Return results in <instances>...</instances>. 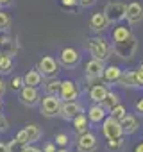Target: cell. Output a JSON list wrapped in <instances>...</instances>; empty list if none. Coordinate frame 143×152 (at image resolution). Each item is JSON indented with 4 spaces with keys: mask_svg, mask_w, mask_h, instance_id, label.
Wrapping results in <instances>:
<instances>
[{
    "mask_svg": "<svg viewBox=\"0 0 143 152\" xmlns=\"http://www.w3.org/2000/svg\"><path fill=\"white\" fill-rule=\"evenodd\" d=\"M86 48L90 52L91 57L98 59V61H107L111 52H113V45H109V41L106 38H100V36H93L86 41Z\"/></svg>",
    "mask_w": 143,
    "mask_h": 152,
    "instance_id": "6da1fadb",
    "label": "cell"
},
{
    "mask_svg": "<svg viewBox=\"0 0 143 152\" xmlns=\"http://www.w3.org/2000/svg\"><path fill=\"white\" fill-rule=\"evenodd\" d=\"M136 50H138V39L134 34H131L127 39L123 41H118V43H113V52L120 57V59H132L136 56Z\"/></svg>",
    "mask_w": 143,
    "mask_h": 152,
    "instance_id": "7a4b0ae2",
    "label": "cell"
},
{
    "mask_svg": "<svg viewBox=\"0 0 143 152\" xmlns=\"http://www.w3.org/2000/svg\"><path fill=\"white\" fill-rule=\"evenodd\" d=\"M125 13H127V4L123 2H109L104 7V15L109 23H120L122 20H125Z\"/></svg>",
    "mask_w": 143,
    "mask_h": 152,
    "instance_id": "3957f363",
    "label": "cell"
},
{
    "mask_svg": "<svg viewBox=\"0 0 143 152\" xmlns=\"http://www.w3.org/2000/svg\"><path fill=\"white\" fill-rule=\"evenodd\" d=\"M61 104H63V100H61L57 95H45V97L41 99L39 111H41L47 118H52V116H57V115H59Z\"/></svg>",
    "mask_w": 143,
    "mask_h": 152,
    "instance_id": "277c9868",
    "label": "cell"
},
{
    "mask_svg": "<svg viewBox=\"0 0 143 152\" xmlns=\"http://www.w3.org/2000/svg\"><path fill=\"white\" fill-rule=\"evenodd\" d=\"M102 134L106 140H113V138H122L123 136V129L120 120H116L115 116H106L102 120Z\"/></svg>",
    "mask_w": 143,
    "mask_h": 152,
    "instance_id": "5b68a950",
    "label": "cell"
},
{
    "mask_svg": "<svg viewBox=\"0 0 143 152\" xmlns=\"http://www.w3.org/2000/svg\"><path fill=\"white\" fill-rule=\"evenodd\" d=\"M36 68L39 70V73L43 75L45 79H50V77H57V73H59V63L52 57V56H43Z\"/></svg>",
    "mask_w": 143,
    "mask_h": 152,
    "instance_id": "8992f818",
    "label": "cell"
},
{
    "mask_svg": "<svg viewBox=\"0 0 143 152\" xmlns=\"http://www.w3.org/2000/svg\"><path fill=\"white\" fill-rule=\"evenodd\" d=\"M97 136L91 131H86L82 134H77V152H95L97 150Z\"/></svg>",
    "mask_w": 143,
    "mask_h": 152,
    "instance_id": "52a82bcc",
    "label": "cell"
},
{
    "mask_svg": "<svg viewBox=\"0 0 143 152\" xmlns=\"http://www.w3.org/2000/svg\"><path fill=\"white\" fill-rule=\"evenodd\" d=\"M79 86L75 81L72 79H64L61 81V91H59V99L64 102V100H77L79 99Z\"/></svg>",
    "mask_w": 143,
    "mask_h": 152,
    "instance_id": "ba28073f",
    "label": "cell"
},
{
    "mask_svg": "<svg viewBox=\"0 0 143 152\" xmlns=\"http://www.w3.org/2000/svg\"><path fill=\"white\" fill-rule=\"evenodd\" d=\"M79 113H82V106L77 100H64L61 104V109H59V116L66 122H72Z\"/></svg>",
    "mask_w": 143,
    "mask_h": 152,
    "instance_id": "9c48e42d",
    "label": "cell"
},
{
    "mask_svg": "<svg viewBox=\"0 0 143 152\" xmlns=\"http://www.w3.org/2000/svg\"><path fill=\"white\" fill-rule=\"evenodd\" d=\"M79 61H81V56L74 47H64L59 54V64H63L64 68H74L79 64Z\"/></svg>",
    "mask_w": 143,
    "mask_h": 152,
    "instance_id": "30bf717a",
    "label": "cell"
},
{
    "mask_svg": "<svg viewBox=\"0 0 143 152\" xmlns=\"http://www.w3.org/2000/svg\"><path fill=\"white\" fill-rule=\"evenodd\" d=\"M18 99H20V102H22L23 106L32 107V106H36V104L39 102V91H38V88H34V86L23 84V88L20 90Z\"/></svg>",
    "mask_w": 143,
    "mask_h": 152,
    "instance_id": "8fae6325",
    "label": "cell"
},
{
    "mask_svg": "<svg viewBox=\"0 0 143 152\" xmlns=\"http://www.w3.org/2000/svg\"><path fill=\"white\" fill-rule=\"evenodd\" d=\"M116 84L122 86V88H143V84H141V81L138 77L136 70H123Z\"/></svg>",
    "mask_w": 143,
    "mask_h": 152,
    "instance_id": "7c38bea8",
    "label": "cell"
},
{
    "mask_svg": "<svg viewBox=\"0 0 143 152\" xmlns=\"http://www.w3.org/2000/svg\"><path fill=\"white\" fill-rule=\"evenodd\" d=\"M125 20L129 25H136L143 20V6L139 2H131L127 4V13H125Z\"/></svg>",
    "mask_w": 143,
    "mask_h": 152,
    "instance_id": "4fadbf2b",
    "label": "cell"
},
{
    "mask_svg": "<svg viewBox=\"0 0 143 152\" xmlns=\"http://www.w3.org/2000/svg\"><path fill=\"white\" fill-rule=\"evenodd\" d=\"M104 68H106L104 61H98V59L91 57L84 66V73H86V77H102Z\"/></svg>",
    "mask_w": 143,
    "mask_h": 152,
    "instance_id": "5bb4252c",
    "label": "cell"
},
{
    "mask_svg": "<svg viewBox=\"0 0 143 152\" xmlns=\"http://www.w3.org/2000/svg\"><path fill=\"white\" fill-rule=\"evenodd\" d=\"M88 120H90V124H102V120L107 116V111L102 107V104H91L90 106V109H88Z\"/></svg>",
    "mask_w": 143,
    "mask_h": 152,
    "instance_id": "9a60e30c",
    "label": "cell"
},
{
    "mask_svg": "<svg viewBox=\"0 0 143 152\" xmlns=\"http://www.w3.org/2000/svg\"><path fill=\"white\" fill-rule=\"evenodd\" d=\"M122 68L116 66V64H107L104 68V73H102V81L107 83V84H116L118 79H120V75H122Z\"/></svg>",
    "mask_w": 143,
    "mask_h": 152,
    "instance_id": "2e32d148",
    "label": "cell"
},
{
    "mask_svg": "<svg viewBox=\"0 0 143 152\" xmlns=\"http://www.w3.org/2000/svg\"><path fill=\"white\" fill-rule=\"evenodd\" d=\"M107 86L106 84H102V83H98V84H93V86H90V90H88V95H90V100L91 102H95V104H100L102 100H104V97L107 95Z\"/></svg>",
    "mask_w": 143,
    "mask_h": 152,
    "instance_id": "e0dca14e",
    "label": "cell"
},
{
    "mask_svg": "<svg viewBox=\"0 0 143 152\" xmlns=\"http://www.w3.org/2000/svg\"><path fill=\"white\" fill-rule=\"evenodd\" d=\"M107 27H109V22H107V18H106L104 13H95V15L90 18V29H91L93 32H102V31H106Z\"/></svg>",
    "mask_w": 143,
    "mask_h": 152,
    "instance_id": "ac0fdd59",
    "label": "cell"
},
{
    "mask_svg": "<svg viewBox=\"0 0 143 152\" xmlns=\"http://www.w3.org/2000/svg\"><path fill=\"white\" fill-rule=\"evenodd\" d=\"M120 124H122L123 134H134V132L139 129V120H138L134 115H129V113L120 120Z\"/></svg>",
    "mask_w": 143,
    "mask_h": 152,
    "instance_id": "d6986e66",
    "label": "cell"
},
{
    "mask_svg": "<svg viewBox=\"0 0 143 152\" xmlns=\"http://www.w3.org/2000/svg\"><path fill=\"white\" fill-rule=\"evenodd\" d=\"M41 83H43V75L39 73L38 68L29 70V72L23 75V84H27V86H34V88H38V86H41Z\"/></svg>",
    "mask_w": 143,
    "mask_h": 152,
    "instance_id": "ffe728a7",
    "label": "cell"
},
{
    "mask_svg": "<svg viewBox=\"0 0 143 152\" xmlns=\"http://www.w3.org/2000/svg\"><path fill=\"white\" fill-rule=\"evenodd\" d=\"M72 127L75 129V132L77 134H82V132H86V131H90L88 127H90V120H88V115H84V113H79L74 120H72Z\"/></svg>",
    "mask_w": 143,
    "mask_h": 152,
    "instance_id": "44dd1931",
    "label": "cell"
},
{
    "mask_svg": "<svg viewBox=\"0 0 143 152\" xmlns=\"http://www.w3.org/2000/svg\"><path fill=\"white\" fill-rule=\"evenodd\" d=\"M0 54H6V56L16 54V43L9 36H0Z\"/></svg>",
    "mask_w": 143,
    "mask_h": 152,
    "instance_id": "7402d4cb",
    "label": "cell"
},
{
    "mask_svg": "<svg viewBox=\"0 0 143 152\" xmlns=\"http://www.w3.org/2000/svg\"><path fill=\"white\" fill-rule=\"evenodd\" d=\"M131 34H132V32H131L129 27H122V25H118V27L113 29V32H111V39H113V43H118V41L127 39Z\"/></svg>",
    "mask_w": 143,
    "mask_h": 152,
    "instance_id": "603a6c76",
    "label": "cell"
},
{
    "mask_svg": "<svg viewBox=\"0 0 143 152\" xmlns=\"http://www.w3.org/2000/svg\"><path fill=\"white\" fill-rule=\"evenodd\" d=\"M59 91H61V81L57 77L47 79V83H45V95H57L59 97Z\"/></svg>",
    "mask_w": 143,
    "mask_h": 152,
    "instance_id": "cb8c5ba5",
    "label": "cell"
},
{
    "mask_svg": "<svg viewBox=\"0 0 143 152\" xmlns=\"http://www.w3.org/2000/svg\"><path fill=\"white\" fill-rule=\"evenodd\" d=\"M100 104H102V107H104L106 111H111L115 106L120 104V97H118V93H115V91H107V95L104 97V100H102Z\"/></svg>",
    "mask_w": 143,
    "mask_h": 152,
    "instance_id": "d4e9b609",
    "label": "cell"
},
{
    "mask_svg": "<svg viewBox=\"0 0 143 152\" xmlns=\"http://www.w3.org/2000/svg\"><path fill=\"white\" fill-rule=\"evenodd\" d=\"M23 129H25V132H27L29 143H34V141H38V140L41 138V129H39V125H36V124H27Z\"/></svg>",
    "mask_w": 143,
    "mask_h": 152,
    "instance_id": "484cf974",
    "label": "cell"
},
{
    "mask_svg": "<svg viewBox=\"0 0 143 152\" xmlns=\"http://www.w3.org/2000/svg\"><path fill=\"white\" fill-rule=\"evenodd\" d=\"M11 68H13V57L0 54V73H9Z\"/></svg>",
    "mask_w": 143,
    "mask_h": 152,
    "instance_id": "4316f807",
    "label": "cell"
},
{
    "mask_svg": "<svg viewBox=\"0 0 143 152\" xmlns=\"http://www.w3.org/2000/svg\"><path fill=\"white\" fill-rule=\"evenodd\" d=\"M106 147H107V150H111V152H118V150L123 147V138H113V140H107V141H106Z\"/></svg>",
    "mask_w": 143,
    "mask_h": 152,
    "instance_id": "83f0119b",
    "label": "cell"
},
{
    "mask_svg": "<svg viewBox=\"0 0 143 152\" xmlns=\"http://www.w3.org/2000/svg\"><path fill=\"white\" fill-rule=\"evenodd\" d=\"M109 115H111V116H115L116 120H122V118L127 115V109H125V106H123V104H118V106H115V107L109 111Z\"/></svg>",
    "mask_w": 143,
    "mask_h": 152,
    "instance_id": "f1b7e54d",
    "label": "cell"
},
{
    "mask_svg": "<svg viewBox=\"0 0 143 152\" xmlns=\"http://www.w3.org/2000/svg\"><path fill=\"white\" fill-rule=\"evenodd\" d=\"M9 25H11V16H9L7 13H2V11H0V32L7 31Z\"/></svg>",
    "mask_w": 143,
    "mask_h": 152,
    "instance_id": "f546056e",
    "label": "cell"
},
{
    "mask_svg": "<svg viewBox=\"0 0 143 152\" xmlns=\"http://www.w3.org/2000/svg\"><path fill=\"white\" fill-rule=\"evenodd\" d=\"M9 88H11L13 91H20V90L23 88V77H20V75L13 77V79H11V83H9Z\"/></svg>",
    "mask_w": 143,
    "mask_h": 152,
    "instance_id": "4dcf8cb0",
    "label": "cell"
},
{
    "mask_svg": "<svg viewBox=\"0 0 143 152\" xmlns=\"http://www.w3.org/2000/svg\"><path fill=\"white\" fill-rule=\"evenodd\" d=\"M54 141H55V145H57V147H66V145L70 143V138H68V134L59 132V134H55Z\"/></svg>",
    "mask_w": 143,
    "mask_h": 152,
    "instance_id": "1f68e13d",
    "label": "cell"
},
{
    "mask_svg": "<svg viewBox=\"0 0 143 152\" xmlns=\"http://www.w3.org/2000/svg\"><path fill=\"white\" fill-rule=\"evenodd\" d=\"M7 147H9V152H22V148H23V145L20 141H16L15 138L7 143Z\"/></svg>",
    "mask_w": 143,
    "mask_h": 152,
    "instance_id": "d6a6232c",
    "label": "cell"
},
{
    "mask_svg": "<svg viewBox=\"0 0 143 152\" xmlns=\"http://www.w3.org/2000/svg\"><path fill=\"white\" fill-rule=\"evenodd\" d=\"M79 6V0H61V7H64V9H75Z\"/></svg>",
    "mask_w": 143,
    "mask_h": 152,
    "instance_id": "836d02e7",
    "label": "cell"
},
{
    "mask_svg": "<svg viewBox=\"0 0 143 152\" xmlns=\"http://www.w3.org/2000/svg\"><path fill=\"white\" fill-rule=\"evenodd\" d=\"M15 140H16V141H20L22 145H27V143H29V140H27V132H25V129L18 131V132L15 134Z\"/></svg>",
    "mask_w": 143,
    "mask_h": 152,
    "instance_id": "e575fe53",
    "label": "cell"
},
{
    "mask_svg": "<svg viewBox=\"0 0 143 152\" xmlns=\"http://www.w3.org/2000/svg\"><path fill=\"white\" fill-rule=\"evenodd\" d=\"M22 152H43L39 147H36V145H32V143H27V145H23V148H22Z\"/></svg>",
    "mask_w": 143,
    "mask_h": 152,
    "instance_id": "d590c367",
    "label": "cell"
},
{
    "mask_svg": "<svg viewBox=\"0 0 143 152\" xmlns=\"http://www.w3.org/2000/svg\"><path fill=\"white\" fill-rule=\"evenodd\" d=\"M7 127H9V122H7V118L0 113V132H4V131H7Z\"/></svg>",
    "mask_w": 143,
    "mask_h": 152,
    "instance_id": "8d00e7d4",
    "label": "cell"
},
{
    "mask_svg": "<svg viewBox=\"0 0 143 152\" xmlns=\"http://www.w3.org/2000/svg\"><path fill=\"white\" fill-rule=\"evenodd\" d=\"M41 150H43V152H57V145H55V141H54V143H47Z\"/></svg>",
    "mask_w": 143,
    "mask_h": 152,
    "instance_id": "74e56055",
    "label": "cell"
},
{
    "mask_svg": "<svg viewBox=\"0 0 143 152\" xmlns=\"http://www.w3.org/2000/svg\"><path fill=\"white\" fill-rule=\"evenodd\" d=\"M93 4H95V0H79V6L81 7H90Z\"/></svg>",
    "mask_w": 143,
    "mask_h": 152,
    "instance_id": "f35d334b",
    "label": "cell"
},
{
    "mask_svg": "<svg viewBox=\"0 0 143 152\" xmlns=\"http://www.w3.org/2000/svg\"><path fill=\"white\" fill-rule=\"evenodd\" d=\"M134 107H136V111H138V113H141V115H143V99H138V102L134 104Z\"/></svg>",
    "mask_w": 143,
    "mask_h": 152,
    "instance_id": "ab89813d",
    "label": "cell"
},
{
    "mask_svg": "<svg viewBox=\"0 0 143 152\" xmlns=\"http://www.w3.org/2000/svg\"><path fill=\"white\" fill-rule=\"evenodd\" d=\"M136 73H138V77H139V81H141V84H143V63L136 68Z\"/></svg>",
    "mask_w": 143,
    "mask_h": 152,
    "instance_id": "60d3db41",
    "label": "cell"
},
{
    "mask_svg": "<svg viewBox=\"0 0 143 152\" xmlns=\"http://www.w3.org/2000/svg\"><path fill=\"white\" fill-rule=\"evenodd\" d=\"M132 152H143V141H138V143L132 147Z\"/></svg>",
    "mask_w": 143,
    "mask_h": 152,
    "instance_id": "b9f144b4",
    "label": "cell"
},
{
    "mask_svg": "<svg viewBox=\"0 0 143 152\" xmlns=\"http://www.w3.org/2000/svg\"><path fill=\"white\" fill-rule=\"evenodd\" d=\"M6 90H7V86H6V83L2 81V77H0V97H4Z\"/></svg>",
    "mask_w": 143,
    "mask_h": 152,
    "instance_id": "7bdbcfd3",
    "label": "cell"
},
{
    "mask_svg": "<svg viewBox=\"0 0 143 152\" xmlns=\"http://www.w3.org/2000/svg\"><path fill=\"white\" fill-rule=\"evenodd\" d=\"M0 152H9V147H7V143L0 141Z\"/></svg>",
    "mask_w": 143,
    "mask_h": 152,
    "instance_id": "ee69618b",
    "label": "cell"
},
{
    "mask_svg": "<svg viewBox=\"0 0 143 152\" xmlns=\"http://www.w3.org/2000/svg\"><path fill=\"white\" fill-rule=\"evenodd\" d=\"M11 2H13V0H0V6H2V7H4V6H9Z\"/></svg>",
    "mask_w": 143,
    "mask_h": 152,
    "instance_id": "f6af8a7d",
    "label": "cell"
},
{
    "mask_svg": "<svg viewBox=\"0 0 143 152\" xmlns=\"http://www.w3.org/2000/svg\"><path fill=\"white\" fill-rule=\"evenodd\" d=\"M57 152H68V150H66V147H59V148H57Z\"/></svg>",
    "mask_w": 143,
    "mask_h": 152,
    "instance_id": "bcb514c9",
    "label": "cell"
},
{
    "mask_svg": "<svg viewBox=\"0 0 143 152\" xmlns=\"http://www.w3.org/2000/svg\"><path fill=\"white\" fill-rule=\"evenodd\" d=\"M2 107H4V102H2V97H0V111H2Z\"/></svg>",
    "mask_w": 143,
    "mask_h": 152,
    "instance_id": "7dc6e473",
    "label": "cell"
},
{
    "mask_svg": "<svg viewBox=\"0 0 143 152\" xmlns=\"http://www.w3.org/2000/svg\"><path fill=\"white\" fill-rule=\"evenodd\" d=\"M0 7H2V6H0Z\"/></svg>",
    "mask_w": 143,
    "mask_h": 152,
    "instance_id": "c3c4849f",
    "label": "cell"
}]
</instances>
